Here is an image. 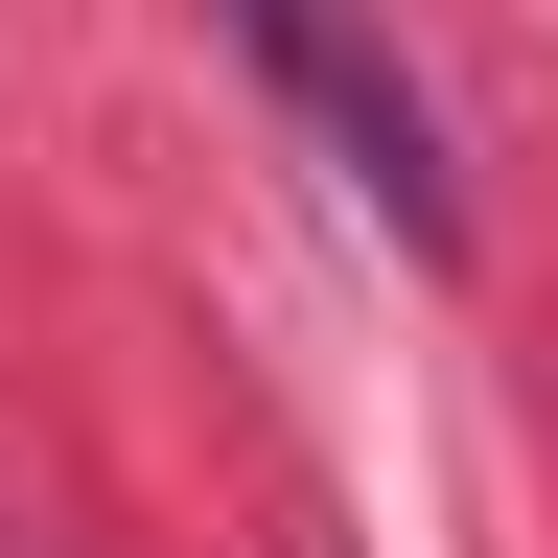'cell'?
Masks as SVG:
<instances>
[{
    "instance_id": "obj_1",
    "label": "cell",
    "mask_w": 558,
    "mask_h": 558,
    "mask_svg": "<svg viewBox=\"0 0 558 558\" xmlns=\"http://www.w3.org/2000/svg\"><path fill=\"white\" fill-rule=\"evenodd\" d=\"M209 24L256 47V94L326 140V186L373 209L396 256H465V163H442V94L396 70V24H373V0H209Z\"/></svg>"
}]
</instances>
